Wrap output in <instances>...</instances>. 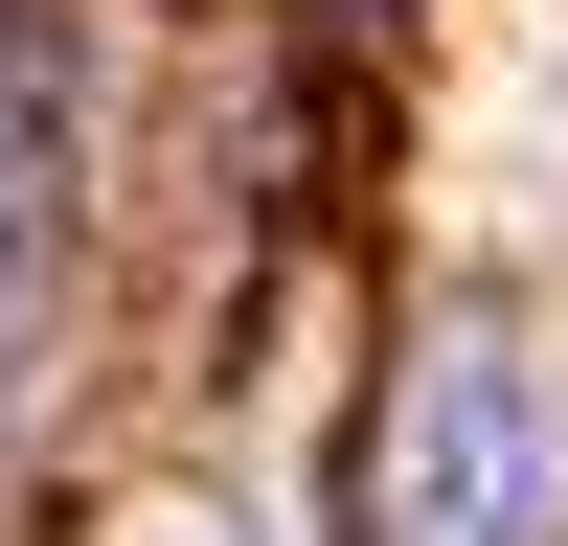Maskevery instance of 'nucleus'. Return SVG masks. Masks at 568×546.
<instances>
[{
  "mask_svg": "<svg viewBox=\"0 0 568 546\" xmlns=\"http://www.w3.org/2000/svg\"><path fill=\"white\" fill-rule=\"evenodd\" d=\"M568 478V410L524 342H433L409 364V433H387V546H546Z\"/></svg>",
  "mask_w": 568,
  "mask_h": 546,
  "instance_id": "1",
  "label": "nucleus"
}]
</instances>
